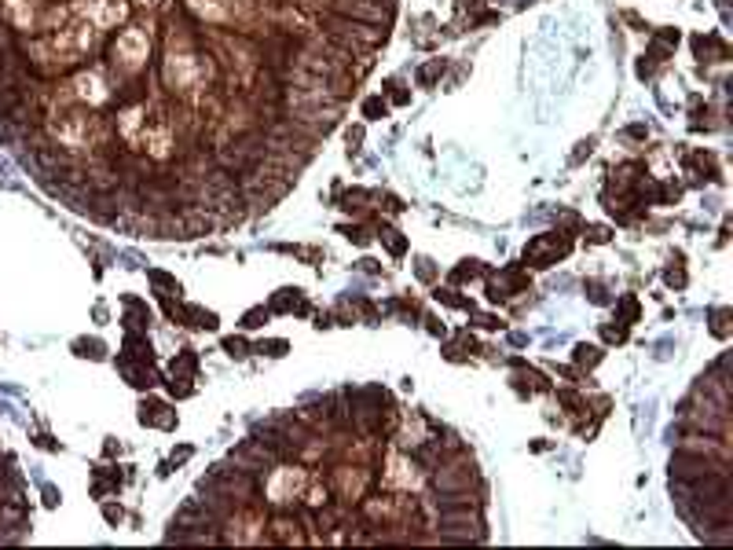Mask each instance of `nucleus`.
<instances>
[{
    "instance_id": "f257e3e1",
    "label": "nucleus",
    "mask_w": 733,
    "mask_h": 550,
    "mask_svg": "<svg viewBox=\"0 0 733 550\" xmlns=\"http://www.w3.org/2000/svg\"><path fill=\"white\" fill-rule=\"evenodd\" d=\"M114 52H121L125 59V67H136L139 59H144V52H147V41H144V33H136V30H128L121 41H118V48H114Z\"/></svg>"
},
{
    "instance_id": "f03ea898",
    "label": "nucleus",
    "mask_w": 733,
    "mask_h": 550,
    "mask_svg": "<svg viewBox=\"0 0 733 550\" xmlns=\"http://www.w3.org/2000/svg\"><path fill=\"white\" fill-rule=\"evenodd\" d=\"M469 481H473V470H466V466L436 473V484H440V488H469Z\"/></svg>"
},
{
    "instance_id": "7ed1b4c3",
    "label": "nucleus",
    "mask_w": 733,
    "mask_h": 550,
    "mask_svg": "<svg viewBox=\"0 0 733 550\" xmlns=\"http://www.w3.org/2000/svg\"><path fill=\"white\" fill-rule=\"evenodd\" d=\"M338 8L349 11V15H356V19H370V22H385V19H389V11L367 8V4H359V0H338Z\"/></svg>"
},
{
    "instance_id": "20e7f679",
    "label": "nucleus",
    "mask_w": 733,
    "mask_h": 550,
    "mask_svg": "<svg viewBox=\"0 0 733 550\" xmlns=\"http://www.w3.org/2000/svg\"><path fill=\"white\" fill-rule=\"evenodd\" d=\"M301 484H304L301 473H297V470H286V473H282V488H272V499H275V503H286L290 492H293V495L301 492Z\"/></svg>"
},
{
    "instance_id": "39448f33",
    "label": "nucleus",
    "mask_w": 733,
    "mask_h": 550,
    "mask_svg": "<svg viewBox=\"0 0 733 550\" xmlns=\"http://www.w3.org/2000/svg\"><path fill=\"white\" fill-rule=\"evenodd\" d=\"M44 503H48V506H55V503H59V495H55V488H44Z\"/></svg>"
}]
</instances>
